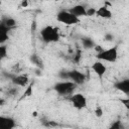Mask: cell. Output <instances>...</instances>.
<instances>
[{
  "label": "cell",
  "instance_id": "cell-1",
  "mask_svg": "<svg viewBox=\"0 0 129 129\" xmlns=\"http://www.w3.org/2000/svg\"><path fill=\"white\" fill-rule=\"evenodd\" d=\"M40 36L42 40L46 43L56 42L59 40V32L57 28L50 26V25H46L40 30Z\"/></svg>",
  "mask_w": 129,
  "mask_h": 129
},
{
  "label": "cell",
  "instance_id": "cell-25",
  "mask_svg": "<svg viewBox=\"0 0 129 129\" xmlns=\"http://www.w3.org/2000/svg\"><path fill=\"white\" fill-rule=\"evenodd\" d=\"M113 39H114V35H113L112 33L108 32V33L105 34V40H107V41H111V40H113Z\"/></svg>",
  "mask_w": 129,
  "mask_h": 129
},
{
  "label": "cell",
  "instance_id": "cell-22",
  "mask_svg": "<svg viewBox=\"0 0 129 129\" xmlns=\"http://www.w3.org/2000/svg\"><path fill=\"white\" fill-rule=\"evenodd\" d=\"M96 15V9L95 8H89L86 10V16H93Z\"/></svg>",
  "mask_w": 129,
  "mask_h": 129
},
{
  "label": "cell",
  "instance_id": "cell-12",
  "mask_svg": "<svg viewBox=\"0 0 129 129\" xmlns=\"http://www.w3.org/2000/svg\"><path fill=\"white\" fill-rule=\"evenodd\" d=\"M96 15L99 16V17H101V18L110 19L112 17V12L106 6H101L98 9H96Z\"/></svg>",
  "mask_w": 129,
  "mask_h": 129
},
{
  "label": "cell",
  "instance_id": "cell-27",
  "mask_svg": "<svg viewBox=\"0 0 129 129\" xmlns=\"http://www.w3.org/2000/svg\"><path fill=\"white\" fill-rule=\"evenodd\" d=\"M95 50L97 51V53H99V52H101V51L103 50V48H102L100 45H96V46H95Z\"/></svg>",
  "mask_w": 129,
  "mask_h": 129
},
{
  "label": "cell",
  "instance_id": "cell-29",
  "mask_svg": "<svg viewBox=\"0 0 129 129\" xmlns=\"http://www.w3.org/2000/svg\"><path fill=\"white\" fill-rule=\"evenodd\" d=\"M4 104H5V100L2 99V98H0V106H3Z\"/></svg>",
  "mask_w": 129,
  "mask_h": 129
},
{
  "label": "cell",
  "instance_id": "cell-14",
  "mask_svg": "<svg viewBox=\"0 0 129 129\" xmlns=\"http://www.w3.org/2000/svg\"><path fill=\"white\" fill-rule=\"evenodd\" d=\"M81 42H82L83 47L86 48V49H91V48H93V47L96 46L95 41H94L91 37H88V36H86V37H82Z\"/></svg>",
  "mask_w": 129,
  "mask_h": 129
},
{
  "label": "cell",
  "instance_id": "cell-13",
  "mask_svg": "<svg viewBox=\"0 0 129 129\" xmlns=\"http://www.w3.org/2000/svg\"><path fill=\"white\" fill-rule=\"evenodd\" d=\"M9 28H7L1 21H0V44H3L9 38Z\"/></svg>",
  "mask_w": 129,
  "mask_h": 129
},
{
  "label": "cell",
  "instance_id": "cell-8",
  "mask_svg": "<svg viewBox=\"0 0 129 129\" xmlns=\"http://www.w3.org/2000/svg\"><path fill=\"white\" fill-rule=\"evenodd\" d=\"M15 120L8 116H0V129H14Z\"/></svg>",
  "mask_w": 129,
  "mask_h": 129
},
{
  "label": "cell",
  "instance_id": "cell-17",
  "mask_svg": "<svg viewBox=\"0 0 129 129\" xmlns=\"http://www.w3.org/2000/svg\"><path fill=\"white\" fill-rule=\"evenodd\" d=\"M7 56V46L4 44H0V60Z\"/></svg>",
  "mask_w": 129,
  "mask_h": 129
},
{
  "label": "cell",
  "instance_id": "cell-9",
  "mask_svg": "<svg viewBox=\"0 0 129 129\" xmlns=\"http://www.w3.org/2000/svg\"><path fill=\"white\" fill-rule=\"evenodd\" d=\"M92 70L94 71V73L99 77V79L101 80V79H103V77H104V75H105V73H106V71H107V68H106V66L102 62V61H100V60H98V61H95L93 64H92Z\"/></svg>",
  "mask_w": 129,
  "mask_h": 129
},
{
  "label": "cell",
  "instance_id": "cell-19",
  "mask_svg": "<svg viewBox=\"0 0 129 129\" xmlns=\"http://www.w3.org/2000/svg\"><path fill=\"white\" fill-rule=\"evenodd\" d=\"M81 57H82V51H81L80 49H77V51H76V53L73 55L72 59H73V61H74V62L78 63V62H80Z\"/></svg>",
  "mask_w": 129,
  "mask_h": 129
},
{
  "label": "cell",
  "instance_id": "cell-30",
  "mask_svg": "<svg viewBox=\"0 0 129 129\" xmlns=\"http://www.w3.org/2000/svg\"><path fill=\"white\" fill-rule=\"evenodd\" d=\"M0 5H1V1H0Z\"/></svg>",
  "mask_w": 129,
  "mask_h": 129
},
{
  "label": "cell",
  "instance_id": "cell-10",
  "mask_svg": "<svg viewBox=\"0 0 129 129\" xmlns=\"http://www.w3.org/2000/svg\"><path fill=\"white\" fill-rule=\"evenodd\" d=\"M86 10L87 8L82 5V4H77L75 6H73L72 8H70L68 11L70 13H72L74 16H76L77 18L80 19V17H83V16H86Z\"/></svg>",
  "mask_w": 129,
  "mask_h": 129
},
{
  "label": "cell",
  "instance_id": "cell-15",
  "mask_svg": "<svg viewBox=\"0 0 129 129\" xmlns=\"http://www.w3.org/2000/svg\"><path fill=\"white\" fill-rule=\"evenodd\" d=\"M30 61H31L34 66H36L39 70L43 69V61H42V59H41L36 53H32V54L30 55Z\"/></svg>",
  "mask_w": 129,
  "mask_h": 129
},
{
  "label": "cell",
  "instance_id": "cell-7",
  "mask_svg": "<svg viewBox=\"0 0 129 129\" xmlns=\"http://www.w3.org/2000/svg\"><path fill=\"white\" fill-rule=\"evenodd\" d=\"M5 76L7 78L10 79V81L12 82L13 85L17 86V87H26L29 83V79L27 76L24 75H7L5 74Z\"/></svg>",
  "mask_w": 129,
  "mask_h": 129
},
{
  "label": "cell",
  "instance_id": "cell-16",
  "mask_svg": "<svg viewBox=\"0 0 129 129\" xmlns=\"http://www.w3.org/2000/svg\"><path fill=\"white\" fill-rule=\"evenodd\" d=\"M1 22L7 27V28H9V29H11V28H13L14 26H16V21H15V19L14 18H12V17H4V18H2V20H1Z\"/></svg>",
  "mask_w": 129,
  "mask_h": 129
},
{
  "label": "cell",
  "instance_id": "cell-11",
  "mask_svg": "<svg viewBox=\"0 0 129 129\" xmlns=\"http://www.w3.org/2000/svg\"><path fill=\"white\" fill-rule=\"evenodd\" d=\"M114 88L122 93H124L125 95L129 94V80L128 79H124L122 81H118L114 84Z\"/></svg>",
  "mask_w": 129,
  "mask_h": 129
},
{
  "label": "cell",
  "instance_id": "cell-26",
  "mask_svg": "<svg viewBox=\"0 0 129 129\" xmlns=\"http://www.w3.org/2000/svg\"><path fill=\"white\" fill-rule=\"evenodd\" d=\"M121 102L124 104V106L128 109L129 108V99L128 98H126V99H121Z\"/></svg>",
  "mask_w": 129,
  "mask_h": 129
},
{
  "label": "cell",
  "instance_id": "cell-4",
  "mask_svg": "<svg viewBox=\"0 0 129 129\" xmlns=\"http://www.w3.org/2000/svg\"><path fill=\"white\" fill-rule=\"evenodd\" d=\"M56 20L66 25H75L80 22V19L70 13L68 10H60L56 14Z\"/></svg>",
  "mask_w": 129,
  "mask_h": 129
},
{
  "label": "cell",
  "instance_id": "cell-20",
  "mask_svg": "<svg viewBox=\"0 0 129 129\" xmlns=\"http://www.w3.org/2000/svg\"><path fill=\"white\" fill-rule=\"evenodd\" d=\"M58 78L63 81H68V71H60L58 72Z\"/></svg>",
  "mask_w": 129,
  "mask_h": 129
},
{
  "label": "cell",
  "instance_id": "cell-18",
  "mask_svg": "<svg viewBox=\"0 0 129 129\" xmlns=\"http://www.w3.org/2000/svg\"><path fill=\"white\" fill-rule=\"evenodd\" d=\"M109 129H124V127H123L122 122L120 120H117L112 123V125L109 127Z\"/></svg>",
  "mask_w": 129,
  "mask_h": 129
},
{
  "label": "cell",
  "instance_id": "cell-23",
  "mask_svg": "<svg viewBox=\"0 0 129 129\" xmlns=\"http://www.w3.org/2000/svg\"><path fill=\"white\" fill-rule=\"evenodd\" d=\"M7 94L9 95V96H16L17 94H18V91L16 90V88H11V89H9L8 91H7Z\"/></svg>",
  "mask_w": 129,
  "mask_h": 129
},
{
  "label": "cell",
  "instance_id": "cell-5",
  "mask_svg": "<svg viewBox=\"0 0 129 129\" xmlns=\"http://www.w3.org/2000/svg\"><path fill=\"white\" fill-rule=\"evenodd\" d=\"M86 79H87V76L84 73H82L78 70L68 71V81L73 82L77 86L83 85L86 82Z\"/></svg>",
  "mask_w": 129,
  "mask_h": 129
},
{
  "label": "cell",
  "instance_id": "cell-21",
  "mask_svg": "<svg viewBox=\"0 0 129 129\" xmlns=\"http://www.w3.org/2000/svg\"><path fill=\"white\" fill-rule=\"evenodd\" d=\"M31 88H32V85H30V86L26 89L25 93L23 94V97H24V98H26V97H30V96L32 95V89H31Z\"/></svg>",
  "mask_w": 129,
  "mask_h": 129
},
{
  "label": "cell",
  "instance_id": "cell-28",
  "mask_svg": "<svg viewBox=\"0 0 129 129\" xmlns=\"http://www.w3.org/2000/svg\"><path fill=\"white\" fill-rule=\"evenodd\" d=\"M27 5H28V2H27V1H22V2H21V6H22V7H26Z\"/></svg>",
  "mask_w": 129,
  "mask_h": 129
},
{
  "label": "cell",
  "instance_id": "cell-6",
  "mask_svg": "<svg viewBox=\"0 0 129 129\" xmlns=\"http://www.w3.org/2000/svg\"><path fill=\"white\" fill-rule=\"evenodd\" d=\"M70 100H71L73 106L78 110H82L87 107V98L83 94H80V93L73 94L71 96Z\"/></svg>",
  "mask_w": 129,
  "mask_h": 129
},
{
  "label": "cell",
  "instance_id": "cell-3",
  "mask_svg": "<svg viewBox=\"0 0 129 129\" xmlns=\"http://www.w3.org/2000/svg\"><path fill=\"white\" fill-rule=\"evenodd\" d=\"M96 57L100 61L115 62L118 58V48H117V46H113L108 49H103L101 52L97 53Z\"/></svg>",
  "mask_w": 129,
  "mask_h": 129
},
{
  "label": "cell",
  "instance_id": "cell-24",
  "mask_svg": "<svg viewBox=\"0 0 129 129\" xmlns=\"http://www.w3.org/2000/svg\"><path fill=\"white\" fill-rule=\"evenodd\" d=\"M95 115L97 116V117H102V115H103V110H102V108L101 107H97L96 108V110H95Z\"/></svg>",
  "mask_w": 129,
  "mask_h": 129
},
{
  "label": "cell",
  "instance_id": "cell-2",
  "mask_svg": "<svg viewBox=\"0 0 129 129\" xmlns=\"http://www.w3.org/2000/svg\"><path fill=\"white\" fill-rule=\"evenodd\" d=\"M53 89L60 96H70L77 89V85L71 81H62V82L56 83Z\"/></svg>",
  "mask_w": 129,
  "mask_h": 129
}]
</instances>
